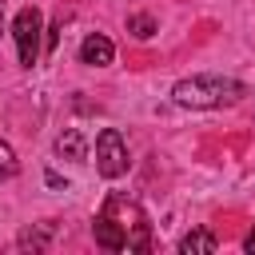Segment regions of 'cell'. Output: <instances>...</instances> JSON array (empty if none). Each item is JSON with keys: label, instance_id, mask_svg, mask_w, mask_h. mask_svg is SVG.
<instances>
[{"label": "cell", "instance_id": "8992f818", "mask_svg": "<svg viewBox=\"0 0 255 255\" xmlns=\"http://www.w3.org/2000/svg\"><path fill=\"white\" fill-rule=\"evenodd\" d=\"M56 155H60V159H72V163H84V159H88V143H84V135H80L76 128L60 131V135H56Z\"/></svg>", "mask_w": 255, "mask_h": 255}, {"label": "cell", "instance_id": "3957f363", "mask_svg": "<svg viewBox=\"0 0 255 255\" xmlns=\"http://www.w3.org/2000/svg\"><path fill=\"white\" fill-rule=\"evenodd\" d=\"M96 171L104 179H120L128 171V143L116 128H104L96 135Z\"/></svg>", "mask_w": 255, "mask_h": 255}, {"label": "cell", "instance_id": "ba28073f", "mask_svg": "<svg viewBox=\"0 0 255 255\" xmlns=\"http://www.w3.org/2000/svg\"><path fill=\"white\" fill-rule=\"evenodd\" d=\"M128 32L135 40H147V36H155V20L147 12H135V16H128Z\"/></svg>", "mask_w": 255, "mask_h": 255}, {"label": "cell", "instance_id": "6da1fadb", "mask_svg": "<svg viewBox=\"0 0 255 255\" xmlns=\"http://www.w3.org/2000/svg\"><path fill=\"white\" fill-rule=\"evenodd\" d=\"M247 96V84L231 80V76H187L171 88V100L179 108H195V112H207V108H231Z\"/></svg>", "mask_w": 255, "mask_h": 255}, {"label": "cell", "instance_id": "277c9868", "mask_svg": "<svg viewBox=\"0 0 255 255\" xmlns=\"http://www.w3.org/2000/svg\"><path fill=\"white\" fill-rule=\"evenodd\" d=\"M112 60H116V44H112L104 32H88L84 44H80V64H88V68H108Z\"/></svg>", "mask_w": 255, "mask_h": 255}, {"label": "cell", "instance_id": "7a4b0ae2", "mask_svg": "<svg viewBox=\"0 0 255 255\" xmlns=\"http://www.w3.org/2000/svg\"><path fill=\"white\" fill-rule=\"evenodd\" d=\"M40 32H44V16H40V8H36V4L20 8L16 20H12V36H16V56H20L24 68H32V64L40 60Z\"/></svg>", "mask_w": 255, "mask_h": 255}, {"label": "cell", "instance_id": "9c48e42d", "mask_svg": "<svg viewBox=\"0 0 255 255\" xmlns=\"http://www.w3.org/2000/svg\"><path fill=\"white\" fill-rule=\"evenodd\" d=\"M16 171H20V159H16L12 143H4V139H0V179H12Z\"/></svg>", "mask_w": 255, "mask_h": 255}, {"label": "cell", "instance_id": "8fae6325", "mask_svg": "<svg viewBox=\"0 0 255 255\" xmlns=\"http://www.w3.org/2000/svg\"><path fill=\"white\" fill-rule=\"evenodd\" d=\"M0 32H4V16H0Z\"/></svg>", "mask_w": 255, "mask_h": 255}, {"label": "cell", "instance_id": "52a82bcc", "mask_svg": "<svg viewBox=\"0 0 255 255\" xmlns=\"http://www.w3.org/2000/svg\"><path fill=\"white\" fill-rule=\"evenodd\" d=\"M219 247V239H215V231H207V227H195V231H187L183 239H179V251L183 255H211Z\"/></svg>", "mask_w": 255, "mask_h": 255}, {"label": "cell", "instance_id": "5b68a950", "mask_svg": "<svg viewBox=\"0 0 255 255\" xmlns=\"http://www.w3.org/2000/svg\"><path fill=\"white\" fill-rule=\"evenodd\" d=\"M92 235H96V247H104V251H128V231H124V227H120V219H112L108 211H100V215H96Z\"/></svg>", "mask_w": 255, "mask_h": 255}, {"label": "cell", "instance_id": "30bf717a", "mask_svg": "<svg viewBox=\"0 0 255 255\" xmlns=\"http://www.w3.org/2000/svg\"><path fill=\"white\" fill-rule=\"evenodd\" d=\"M243 247H247V251H251V255H255V227H251V235H247V239H243Z\"/></svg>", "mask_w": 255, "mask_h": 255}]
</instances>
